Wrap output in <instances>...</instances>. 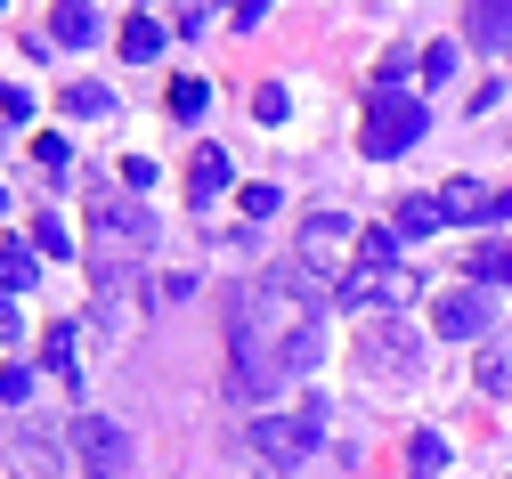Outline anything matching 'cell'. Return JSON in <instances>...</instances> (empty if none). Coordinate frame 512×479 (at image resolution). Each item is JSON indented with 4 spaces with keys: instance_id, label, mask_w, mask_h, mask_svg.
Wrapping results in <instances>:
<instances>
[{
    "instance_id": "1",
    "label": "cell",
    "mask_w": 512,
    "mask_h": 479,
    "mask_svg": "<svg viewBox=\"0 0 512 479\" xmlns=\"http://www.w3.org/2000/svg\"><path fill=\"white\" fill-rule=\"evenodd\" d=\"M317 309L293 277H252L228 309V358H236V398L261 406L277 398L293 374H309L317 358H326V325H317Z\"/></svg>"
},
{
    "instance_id": "2",
    "label": "cell",
    "mask_w": 512,
    "mask_h": 479,
    "mask_svg": "<svg viewBox=\"0 0 512 479\" xmlns=\"http://www.w3.org/2000/svg\"><path fill=\"white\" fill-rule=\"evenodd\" d=\"M423 122H431V106L415 98V90H399V82H374L366 90V155L374 163H391V155H407V147H423Z\"/></svg>"
},
{
    "instance_id": "3",
    "label": "cell",
    "mask_w": 512,
    "mask_h": 479,
    "mask_svg": "<svg viewBox=\"0 0 512 479\" xmlns=\"http://www.w3.org/2000/svg\"><path fill=\"white\" fill-rule=\"evenodd\" d=\"M147 244H155V220L139 212L131 195L98 187V203H90V268H98V260H131V252H147Z\"/></svg>"
},
{
    "instance_id": "4",
    "label": "cell",
    "mask_w": 512,
    "mask_h": 479,
    "mask_svg": "<svg viewBox=\"0 0 512 479\" xmlns=\"http://www.w3.org/2000/svg\"><path fill=\"white\" fill-rule=\"evenodd\" d=\"M317 439H326V415H317V406H301V415H261V423H252V455L277 463V471L309 463Z\"/></svg>"
},
{
    "instance_id": "5",
    "label": "cell",
    "mask_w": 512,
    "mask_h": 479,
    "mask_svg": "<svg viewBox=\"0 0 512 479\" xmlns=\"http://www.w3.org/2000/svg\"><path fill=\"white\" fill-rule=\"evenodd\" d=\"M74 463L90 471V479H114L122 463H131V439H122V423H106V415H74Z\"/></svg>"
},
{
    "instance_id": "6",
    "label": "cell",
    "mask_w": 512,
    "mask_h": 479,
    "mask_svg": "<svg viewBox=\"0 0 512 479\" xmlns=\"http://www.w3.org/2000/svg\"><path fill=\"white\" fill-rule=\"evenodd\" d=\"M358 366L382 374V382H407V374L423 366V350H415L407 325H366V333H358Z\"/></svg>"
},
{
    "instance_id": "7",
    "label": "cell",
    "mask_w": 512,
    "mask_h": 479,
    "mask_svg": "<svg viewBox=\"0 0 512 479\" xmlns=\"http://www.w3.org/2000/svg\"><path fill=\"white\" fill-rule=\"evenodd\" d=\"M431 325H439L447 341H480V333L496 325V301H488V285H472V293H439Z\"/></svg>"
},
{
    "instance_id": "8",
    "label": "cell",
    "mask_w": 512,
    "mask_h": 479,
    "mask_svg": "<svg viewBox=\"0 0 512 479\" xmlns=\"http://www.w3.org/2000/svg\"><path fill=\"white\" fill-rule=\"evenodd\" d=\"M439 220H456V228H488L496 220V195L480 179H447L439 187Z\"/></svg>"
},
{
    "instance_id": "9",
    "label": "cell",
    "mask_w": 512,
    "mask_h": 479,
    "mask_svg": "<svg viewBox=\"0 0 512 479\" xmlns=\"http://www.w3.org/2000/svg\"><path fill=\"white\" fill-rule=\"evenodd\" d=\"M220 195H228V147H196V163H187V203L212 212Z\"/></svg>"
},
{
    "instance_id": "10",
    "label": "cell",
    "mask_w": 512,
    "mask_h": 479,
    "mask_svg": "<svg viewBox=\"0 0 512 479\" xmlns=\"http://www.w3.org/2000/svg\"><path fill=\"white\" fill-rule=\"evenodd\" d=\"M464 41L472 49H512V0H480V9H464Z\"/></svg>"
},
{
    "instance_id": "11",
    "label": "cell",
    "mask_w": 512,
    "mask_h": 479,
    "mask_svg": "<svg viewBox=\"0 0 512 479\" xmlns=\"http://www.w3.org/2000/svg\"><path fill=\"white\" fill-rule=\"evenodd\" d=\"M49 41H57V49H90V41H98V9H82V0L49 9Z\"/></svg>"
},
{
    "instance_id": "12",
    "label": "cell",
    "mask_w": 512,
    "mask_h": 479,
    "mask_svg": "<svg viewBox=\"0 0 512 479\" xmlns=\"http://www.w3.org/2000/svg\"><path fill=\"white\" fill-rule=\"evenodd\" d=\"M431 228H447V220H439V195H407V203H399V220H391V236L415 244V236H431Z\"/></svg>"
},
{
    "instance_id": "13",
    "label": "cell",
    "mask_w": 512,
    "mask_h": 479,
    "mask_svg": "<svg viewBox=\"0 0 512 479\" xmlns=\"http://www.w3.org/2000/svg\"><path fill=\"white\" fill-rule=\"evenodd\" d=\"M33 277H41V252H33V244H0V301L25 293Z\"/></svg>"
},
{
    "instance_id": "14",
    "label": "cell",
    "mask_w": 512,
    "mask_h": 479,
    "mask_svg": "<svg viewBox=\"0 0 512 479\" xmlns=\"http://www.w3.org/2000/svg\"><path fill=\"white\" fill-rule=\"evenodd\" d=\"M74 341H82L74 325H49V350H41V358H49L57 382H74V390H82V358H74Z\"/></svg>"
},
{
    "instance_id": "15",
    "label": "cell",
    "mask_w": 512,
    "mask_h": 479,
    "mask_svg": "<svg viewBox=\"0 0 512 479\" xmlns=\"http://www.w3.org/2000/svg\"><path fill=\"white\" fill-rule=\"evenodd\" d=\"M122 57H131V65L163 57V25H155V17H131V25H122Z\"/></svg>"
},
{
    "instance_id": "16",
    "label": "cell",
    "mask_w": 512,
    "mask_h": 479,
    "mask_svg": "<svg viewBox=\"0 0 512 479\" xmlns=\"http://www.w3.org/2000/svg\"><path fill=\"white\" fill-rule=\"evenodd\" d=\"M464 277H480V285H512V244H480Z\"/></svg>"
},
{
    "instance_id": "17",
    "label": "cell",
    "mask_w": 512,
    "mask_h": 479,
    "mask_svg": "<svg viewBox=\"0 0 512 479\" xmlns=\"http://www.w3.org/2000/svg\"><path fill=\"white\" fill-rule=\"evenodd\" d=\"M33 252H41V260H66V252H74L66 220H49V212H33Z\"/></svg>"
},
{
    "instance_id": "18",
    "label": "cell",
    "mask_w": 512,
    "mask_h": 479,
    "mask_svg": "<svg viewBox=\"0 0 512 479\" xmlns=\"http://www.w3.org/2000/svg\"><path fill=\"white\" fill-rule=\"evenodd\" d=\"M66 114H82V122H90V114H114V90H106V82H74V90H66Z\"/></svg>"
},
{
    "instance_id": "19",
    "label": "cell",
    "mask_w": 512,
    "mask_h": 479,
    "mask_svg": "<svg viewBox=\"0 0 512 479\" xmlns=\"http://www.w3.org/2000/svg\"><path fill=\"white\" fill-rule=\"evenodd\" d=\"M407 463H415V479H431V471L447 463V439H439V431H415V439H407Z\"/></svg>"
},
{
    "instance_id": "20",
    "label": "cell",
    "mask_w": 512,
    "mask_h": 479,
    "mask_svg": "<svg viewBox=\"0 0 512 479\" xmlns=\"http://www.w3.org/2000/svg\"><path fill=\"white\" fill-rule=\"evenodd\" d=\"M204 106H212V90H204V82H171V114H179V122H196Z\"/></svg>"
},
{
    "instance_id": "21",
    "label": "cell",
    "mask_w": 512,
    "mask_h": 479,
    "mask_svg": "<svg viewBox=\"0 0 512 479\" xmlns=\"http://www.w3.org/2000/svg\"><path fill=\"white\" fill-rule=\"evenodd\" d=\"M33 155H41V171H66V163H74V147L57 139V130H41V139H33Z\"/></svg>"
},
{
    "instance_id": "22",
    "label": "cell",
    "mask_w": 512,
    "mask_h": 479,
    "mask_svg": "<svg viewBox=\"0 0 512 479\" xmlns=\"http://www.w3.org/2000/svg\"><path fill=\"white\" fill-rule=\"evenodd\" d=\"M33 398V366H9V374H0V406H25Z\"/></svg>"
},
{
    "instance_id": "23",
    "label": "cell",
    "mask_w": 512,
    "mask_h": 479,
    "mask_svg": "<svg viewBox=\"0 0 512 479\" xmlns=\"http://www.w3.org/2000/svg\"><path fill=\"white\" fill-rule=\"evenodd\" d=\"M252 114H261V122H285V114H293V98L269 82V90H252Z\"/></svg>"
},
{
    "instance_id": "24",
    "label": "cell",
    "mask_w": 512,
    "mask_h": 479,
    "mask_svg": "<svg viewBox=\"0 0 512 479\" xmlns=\"http://www.w3.org/2000/svg\"><path fill=\"white\" fill-rule=\"evenodd\" d=\"M423 74H431V82L456 74V41H431V49H423Z\"/></svg>"
},
{
    "instance_id": "25",
    "label": "cell",
    "mask_w": 512,
    "mask_h": 479,
    "mask_svg": "<svg viewBox=\"0 0 512 479\" xmlns=\"http://www.w3.org/2000/svg\"><path fill=\"white\" fill-rule=\"evenodd\" d=\"M236 203H244V220H269V212H277V187H244Z\"/></svg>"
},
{
    "instance_id": "26",
    "label": "cell",
    "mask_w": 512,
    "mask_h": 479,
    "mask_svg": "<svg viewBox=\"0 0 512 479\" xmlns=\"http://www.w3.org/2000/svg\"><path fill=\"white\" fill-rule=\"evenodd\" d=\"M504 382H512V366H504V350H488L480 358V390H504Z\"/></svg>"
},
{
    "instance_id": "27",
    "label": "cell",
    "mask_w": 512,
    "mask_h": 479,
    "mask_svg": "<svg viewBox=\"0 0 512 479\" xmlns=\"http://www.w3.org/2000/svg\"><path fill=\"white\" fill-rule=\"evenodd\" d=\"M0 114H9V122H25V114H33V98H25L17 82H0Z\"/></svg>"
},
{
    "instance_id": "28",
    "label": "cell",
    "mask_w": 512,
    "mask_h": 479,
    "mask_svg": "<svg viewBox=\"0 0 512 479\" xmlns=\"http://www.w3.org/2000/svg\"><path fill=\"white\" fill-rule=\"evenodd\" d=\"M0 341H25V317H17L9 301H0Z\"/></svg>"
},
{
    "instance_id": "29",
    "label": "cell",
    "mask_w": 512,
    "mask_h": 479,
    "mask_svg": "<svg viewBox=\"0 0 512 479\" xmlns=\"http://www.w3.org/2000/svg\"><path fill=\"white\" fill-rule=\"evenodd\" d=\"M496 220H512V187H504V195H496Z\"/></svg>"
},
{
    "instance_id": "30",
    "label": "cell",
    "mask_w": 512,
    "mask_h": 479,
    "mask_svg": "<svg viewBox=\"0 0 512 479\" xmlns=\"http://www.w3.org/2000/svg\"><path fill=\"white\" fill-rule=\"evenodd\" d=\"M0 212H9V195H0Z\"/></svg>"
}]
</instances>
